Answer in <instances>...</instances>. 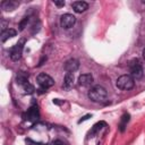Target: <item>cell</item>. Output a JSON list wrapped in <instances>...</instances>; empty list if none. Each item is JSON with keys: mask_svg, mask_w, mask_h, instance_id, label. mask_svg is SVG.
Returning a JSON list of instances; mask_svg holds the SVG:
<instances>
[{"mask_svg": "<svg viewBox=\"0 0 145 145\" xmlns=\"http://www.w3.org/2000/svg\"><path fill=\"white\" fill-rule=\"evenodd\" d=\"M87 95H89V99L91 101L96 102V103H103V102L108 100V92H107V90L103 86H100V85L92 87L89 91Z\"/></svg>", "mask_w": 145, "mask_h": 145, "instance_id": "1", "label": "cell"}, {"mask_svg": "<svg viewBox=\"0 0 145 145\" xmlns=\"http://www.w3.org/2000/svg\"><path fill=\"white\" fill-rule=\"evenodd\" d=\"M116 85L118 89L123 90V91H128L132 90L135 85V79L132 77L130 75H123L117 79Z\"/></svg>", "mask_w": 145, "mask_h": 145, "instance_id": "2", "label": "cell"}, {"mask_svg": "<svg viewBox=\"0 0 145 145\" xmlns=\"http://www.w3.org/2000/svg\"><path fill=\"white\" fill-rule=\"evenodd\" d=\"M129 68H130V76L134 79H139L143 77V68L141 65L138 59H134L132 60L129 64Z\"/></svg>", "mask_w": 145, "mask_h": 145, "instance_id": "3", "label": "cell"}, {"mask_svg": "<svg viewBox=\"0 0 145 145\" xmlns=\"http://www.w3.org/2000/svg\"><path fill=\"white\" fill-rule=\"evenodd\" d=\"M36 82H37V84H39V85L41 86V89H43V90L49 89V87L53 86V84H55V81H53V78L50 77L49 75L44 74V72H41V74L37 75Z\"/></svg>", "mask_w": 145, "mask_h": 145, "instance_id": "4", "label": "cell"}, {"mask_svg": "<svg viewBox=\"0 0 145 145\" xmlns=\"http://www.w3.org/2000/svg\"><path fill=\"white\" fill-rule=\"evenodd\" d=\"M76 23V17L72 14H64L60 18V25L65 30H69Z\"/></svg>", "mask_w": 145, "mask_h": 145, "instance_id": "5", "label": "cell"}, {"mask_svg": "<svg viewBox=\"0 0 145 145\" xmlns=\"http://www.w3.org/2000/svg\"><path fill=\"white\" fill-rule=\"evenodd\" d=\"M23 48H24V40H21L15 47L10 50V58L13 61H18L22 58Z\"/></svg>", "mask_w": 145, "mask_h": 145, "instance_id": "6", "label": "cell"}, {"mask_svg": "<svg viewBox=\"0 0 145 145\" xmlns=\"http://www.w3.org/2000/svg\"><path fill=\"white\" fill-rule=\"evenodd\" d=\"M40 117V112L36 105H32L31 108L27 110V112L24 113V118L28 121H36Z\"/></svg>", "mask_w": 145, "mask_h": 145, "instance_id": "7", "label": "cell"}, {"mask_svg": "<svg viewBox=\"0 0 145 145\" xmlns=\"http://www.w3.org/2000/svg\"><path fill=\"white\" fill-rule=\"evenodd\" d=\"M79 68V61L77 59H69L65 62V70L67 72H74Z\"/></svg>", "mask_w": 145, "mask_h": 145, "instance_id": "8", "label": "cell"}, {"mask_svg": "<svg viewBox=\"0 0 145 145\" xmlns=\"http://www.w3.org/2000/svg\"><path fill=\"white\" fill-rule=\"evenodd\" d=\"M20 6V2L16 0H5L1 2V7L2 9H5L6 11H13Z\"/></svg>", "mask_w": 145, "mask_h": 145, "instance_id": "9", "label": "cell"}, {"mask_svg": "<svg viewBox=\"0 0 145 145\" xmlns=\"http://www.w3.org/2000/svg\"><path fill=\"white\" fill-rule=\"evenodd\" d=\"M71 7H72V9H74L75 13L82 14L89 8V3L85 2V1H75V2L71 3Z\"/></svg>", "mask_w": 145, "mask_h": 145, "instance_id": "10", "label": "cell"}, {"mask_svg": "<svg viewBox=\"0 0 145 145\" xmlns=\"http://www.w3.org/2000/svg\"><path fill=\"white\" fill-rule=\"evenodd\" d=\"M93 76L91 74H82L78 77V84L81 86H89L93 83Z\"/></svg>", "mask_w": 145, "mask_h": 145, "instance_id": "11", "label": "cell"}, {"mask_svg": "<svg viewBox=\"0 0 145 145\" xmlns=\"http://www.w3.org/2000/svg\"><path fill=\"white\" fill-rule=\"evenodd\" d=\"M104 127H107V123H105V121H100V123H96L92 127V129L90 130L89 137H94L95 135L98 134V133H100Z\"/></svg>", "mask_w": 145, "mask_h": 145, "instance_id": "12", "label": "cell"}, {"mask_svg": "<svg viewBox=\"0 0 145 145\" xmlns=\"http://www.w3.org/2000/svg\"><path fill=\"white\" fill-rule=\"evenodd\" d=\"M72 85H74V74L71 72H67L65 75V79H64V89L65 90H70Z\"/></svg>", "mask_w": 145, "mask_h": 145, "instance_id": "13", "label": "cell"}, {"mask_svg": "<svg viewBox=\"0 0 145 145\" xmlns=\"http://www.w3.org/2000/svg\"><path fill=\"white\" fill-rule=\"evenodd\" d=\"M16 34H17V32L15 31L14 28H7V30H5V31L1 32V42H5L8 39H10V37L16 36Z\"/></svg>", "mask_w": 145, "mask_h": 145, "instance_id": "14", "label": "cell"}, {"mask_svg": "<svg viewBox=\"0 0 145 145\" xmlns=\"http://www.w3.org/2000/svg\"><path fill=\"white\" fill-rule=\"evenodd\" d=\"M16 82L17 84H20V85H24V84L28 83V74H26L24 71H20L16 76Z\"/></svg>", "mask_w": 145, "mask_h": 145, "instance_id": "15", "label": "cell"}, {"mask_svg": "<svg viewBox=\"0 0 145 145\" xmlns=\"http://www.w3.org/2000/svg\"><path fill=\"white\" fill-rule=\"evenodd\" d=\"M129 118H130L129 113H124L123 114V117H121V121H120V126H119L120 132H124L125 130V126L127 125V123L129 121Z\"/></svg>", "mask_w": 145, "mask_h": 145, "instance_id": "16", "label": "cell"}, {"mask_svg": "<svg viewBox=\"0 0 145 145\" xmlns=\"http://www.w3.org/2000/svg\"><path fill=\"white\" fill-rule=\"evenodd\" d=\"M23 89H24V91H25L26 94H33L34 91H35L34 86L32 85L31 83H26V84H24V85H23Z\"/></svg>", "mask_w": 145, "mask_h": 145, "instance_id": "17", "label": "cell"}, {"mask_svg": "<svg viewBox=\"0 0 145 145\" xmlns=\"http://www.w3.org/2000/svg\"><path fill=\"white\" fill-rule=\"evenodd\" d=\"M27 23H28V17H24V18H23V21L20 23V31H23V30L26 27Z\"/></svg>", "mask_w": 145, "mask_h": 145, "instance_id": "18", "label": "cell"}, {"mask_svg": "<svg viewBox=\"0 0 145 145\" xmlns=\"http://www.w3.org/2000/svg\"><path fill=\"white\" fill-rule=\"evenodd\" d=\"M53 3H55L57 7H64L65 6V1H58V0H55Z\"/></svg>", "mask_w": 145, "mask_h": 145, "instance_id": "19", "label": "cell"}, {"mask_svg": "<svg viewBox=\"0 0 145 145\" xmlns=\"http://www.w3.org/2000/svg\"><path fill=\"white\" fill-rule=\"evenodd\" d=\"M49 145H65L61 141H59V139H56V141H53L52 143H50Z\"/></svg>", "mask_w": 145, "mask_h": 145, "instance_id": "20", "label": "cell"}, {"mask_svg": "<svg viewBox=\"0 0 145 145\" xmlns=\"http://www.w3.org/2000/svg\"><path fill=\"white\" fill-rule=\"evenodd\" d=\"M91 117H92V116H91V114H86V116H84L83 118H82V119L81 120H79L78 121V124H82L83 123V121H85V120H87V119H90V118Z\"/></svg>", "mask_w": 145, "mask_h": 145, "instance_id": "21", "label": "cell"}, {"mask_svg": "<svg viewBox=\"0 0 145 145\" xmlns=\"http://www.w3.org/2000/svg\"><path fill=\"white\" fill-rule=\"evenodd\" d=\"M44 61H47V57H45V56H44L43 58H42V59L40 60V62H39V67H41L42 65H43V62H44Z\"/></svg>", "mask_w": 145, "mask_h": 145, "instance_id": "22", "label": "cell"}, {"mask_svg": "<svg viewBox=\"0 0 145 145\" xmlns=\"http://www.w3.org/2000/svg\"><path fill=\"white\" fill-rule=\"evenodd\" d=\"M143 58L145 59V48L143 49Z\"/></svg>", "mask_w": 145, "mask_h": 145, "instance_id": "23", "label": "cell"}, {"mask_svg": "<svg viewBox=\"0 0 145 145\" xmlns=\"http://www.w3.org/2000/svg\"><path fill=\"white\" fill-rule=\"evenodd\" d=\"M98 145H100V143H99V144H98Z\"/></svg>", "mask_w": 145, "mask_h": 145, "instance_id": "24", "label": "cell"}]
</instances>
